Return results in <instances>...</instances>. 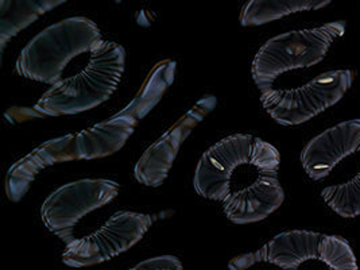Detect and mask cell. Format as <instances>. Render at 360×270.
Segmentation results:
<instances>
[{"mask_svg":"<svg viewBox=\"0 0 360 270\" xmlns=\"http://www.w3.org/2000/svg\"><path fill=\"white\" fill-rule=\"evenodd\" d=\"M279 164V152L269 142L254 135H231L201 155L193 186L200 196L221 202L232 223H257L285 200Z\"/></svg>","mask_w":360,"mask_h":270,"instance_id":"6da1fadb","label":"cell"},{"mask_svg":"<svg viewBox=\"0 0 360 270\" xmlns=\"http://www.w3.org/2000/svg\"><path fill=\"white\" fill-rule=\"evenodd\" d=\"M126 51L116 42L101 41L91 51L88 65L77 75L53 85L34 110L49 117L76 115L92 110L114 95L124 73Z\"/></svg>","mask_w":360,"mask_h":270,"instance_id":"7a4b0ae2","label":"cell"},{"mask_svg":"<svg viewBox=\"0 0 360 270\" xmlns=\"http://www.w3.org/2000/svg\"><path fill=\"white\" fill-rule=\"evenodd\" d=\"M98 25L84 17L64 19L37 34L22 49L15 72L19 76L45 84H58L69 61L94 51L101 42Z\"/></svg>","mask_w":360,"mask_h":270,"instance_id":"3957f363","label":"cell"},{"mask_svg":"<svg viewBox=\"0 0 360 270\" xmlns=\"http://www.w3.org/2000/svg\"><path fill=\"white\" fill-rule=\"evenodd\" d=\"M176 68L177 63L173 60L158 63L148 73L136 96L123 110L76 134L79 160L103 158L119 152L134 133L138 122L151 112L173 84Z\"/></svg>","mask_w":360,"mask_h":270,"instance_id":"277c9868","label":"cell"},{"mask_svg":"<svg viewBox=\"0 0 360 270\" xmlns=\"http://www.w3.org/2000/svg\"><path fill=\"white\" fill-rule=\"evenodd\" d=\"M345 20H333L320 27L279 34L258 51L251 73L264 94L285 72L311 68L324 60L330 45L345 33Z\"/></svg>","mask_w":360,"mask_h":270,"instance_id":"5b68a950","label":"cell"},{"mask_svg":"<svg viewBox=\"0 0 360 270\" xmlns=\"http://www.w3.org/2000/svg\"><path fill=\"white\" fill-rule=\"evenodd\" d=\"M354 79L355 73L348 69L328 70L298 88H273L261 95V103L279 124L298 126L342 101Z\"/></svg>","mask_w":360,"mask_h":270,"instance_id":"8992f818","label":"cell"},{"mask_svg":"<svg viewBox=\"0 0 360 270\" xmlns=\"http://www.w3.org/2000/svg\"><path fill=\"white\" fill-rule=\"evenodd\" d=\"M119 193V184L107 179H85L54 191L41 207V218L50 233L66 246L75 238V226L86 214L108 204Z\"/></svg>","mask_w":360,"mask_h":270,"instance_id":"52a82bcc","label":"cell"},{"mask_svg":"<svg viewBox=\"0 0 360 270\" xmlns=\"http://www.w3.org/2000/svg\"><path fill=\"white\" fill-rule=\"evenodd\" d=\"M150 215L122 211L91 236L79 238L66 246L63 262L70 268L94 266L127 252L146 234Z\"/></svg>","mask_w":360,"mask_h":270,"instance_id":"ba28073f","label":"cell"},{"mask_svg":"<svg viewBox=\"0 0 360 270\" xmlns=\"http://www.w3.org/2000/svg\"><path fill=\"white\" fill-rule=\"evenodd\" d=\"M216 104L217 99L213 95L200 99L165 133L164 136L154 142L135 165L134 174L136 181L153 188L162 186L179 154L182 142L202 119L212 112Z\"/></svg>","mask_w":360,"mask_h":270,"instance_id":"9c48e42d","label":"cell"},{"mask_svg":"<svg viewBox=\"0 0 360 270\" xmlns=\"http://www.w3.org/2000/svg\"><path fill=\"white\" fill-rule=\"evenodd\" d=\"M359 150L360 119H349L311 138L301 153V164L307 174L319 181L345 157Z\"/></svg>","mask_w":360,"mask_h":270,"instance_id":"30bf717a","label":"cell"},{"mask_svg":"<svg viewBox=\"0 0 360 270\" xmlns=\"http://www.w3.org/2000/svg\"><path fill=\"white\" fill-rule=\"evenodd\" d=\"M324 234L293 230L274 236L259 250L233 258L229 262L231 270H246L257 262L277 265L283 270H298V266L313 258L319 259L320 243Z\"/></svg>","mask_w":360,"mask_h":270,"instance_id":"8fae6325","label":"cell"},{"mask_svg":"<svg viewBox=\"0 0 360 270\" xmlns=\"http://www.w3.org/2000/svg\"><path fill=\"white\" fill-rule=\"evenodd\" d=\"M73 160H79L76 152V135L68 134L46 141L8 169L6 176L7 198L11 202H20L42 169Z\"/></svg>","mask_w":360,"mask_h":270,"instance_id":"7c38bea8","label":"cell"},{"mask_svg":"<svg viewBox=\"0 0 360 270\" xmlns=\"http://www.w3.org/2000/svg\"><path fill=\"white\" fill-rule=\"evenodd\" d=\"M65 0H1L0 1V51L19 32L38 18L64 4Z\"/></svg>","mask_w":360,"mask_h":270,"instance_id":"4fadbf2b","label":"cell"},{"mask_svg":"<svg viewBox=\"0 0 360 270\" xmlns=\"http://www.w3.org/2000/svg\"><path fill=\"white\" fill-rule=\"evenodd\" d=\"M328 4L329 0H251L240 13V23L245 27L261 26L295 13L320 10Z\"/></svg>","mask_w":360,"mask_h":270,"instance_id":"5bb4252c","label":"cell"},{"mask_svg":"<svg viewBox=\"0 0 360 270\" xmlns=\"http://www.w3.org/2000/svg\"><path fill=\"white\" fill-rule=\"evenodd\" d=\"M321 198L328 207L339 217L347 219L359 217L360 170L352 180L323 189Z\"/></svg>","mask_w":360,"mask_h":270,"instance_id":"9a60e30c","label":"cell"},{"mask_svg":"<svg viewBox=\"0 0 360 270\" xmlns=\"http://www.w3.org/2000/svg\"><path fill=\"white\" fill-rule=\"evenodd\" d=\"M319 259L330 270H359L354 250L343 236H323Z\"/></svg>","mask_w":360,"mask_h":270,"instance_id":"2e32d148","label":"cell"},{"mask_svg":"<svg viewBox=\"0 0 360 270\" xmlns=\"http://www.w3.org/2000/svg\"><path fill=\"white\" fill-rule=\"evenodd\" d=\"M129 270H184L180 259L174 255H161L148 258Z\"/></svg>","mask_w":360,"mask_h":270,"instance_id":"e0dca14e","label":"cell"}]
</instances>
